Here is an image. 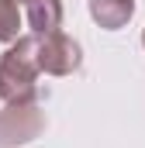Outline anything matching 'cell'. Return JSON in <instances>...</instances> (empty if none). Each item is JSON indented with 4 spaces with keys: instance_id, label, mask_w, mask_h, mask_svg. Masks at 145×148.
Instances as JSON below:
<instances>
[{
    "instance_id": "obj_3",
    "label": "cell",
    "mask_w": 145,
    "mask_h": 148,
    "mask_svg": "<svg viewBox=\"0 0 145 148\" xmlns=\"http://www.w3.org/2000/svg\"><path fill=\"white\" fill-rule=\"evenodd\" d=\"M45 117L38 110V103H7V110H0V148L24 145L41 134Z\"/></svg>"
},
{
    "instance_id": "obj_6",
    "label": "cell",
    "mask_w": 145,
    "mask_h": 148,
    "mask_svg": "<svg viewBox=\"0 0 145 148\" xmlns=\"http://www.w3.org/2000/svg\"><path fill=\"white\" fill-rule=\"evenodd\" d=\"M21 38V14L14 0H0V41L10 45Z\"/></svg>"
},
{
    "instance_id": "obj_2",
    "label": "cell",
    "mask_w": 145,
    "mask_h": 148,
    "mask_svg": "<svg viewBox=\"0 0 145 148\" xmlns=\"http://www.w3.org/2000/svg\"><path fill=\"white\" fill-rule=\"evenodd\" d=\"M38 73H48V76H69L79 69L83 62V52L79 45L72 41L69 35L62 31H52V35H41L38 38Z\"/></svg>"
},
{
    "instance_id": "obj_4",
    "label": "cell",
    "mask_w": 145,
    "mask_h": 148,
    "mask_svg": "<svg viewBox=\"0 0 145 148\" xmlns=\"http://www.w3.org/2000/svg\"><path fill=\"white\" fill-rule=\"evenodd\" d=\"M24 21L31 35H52L62 28V0H24Z\"/></svg>"
},
{
    "instance_id": "obj_1",
    "label": "cell",
    "mask_w": 145,
    "mask_h": 148,
    "mask_svg": "<svg viewBox=\"0 0 145 148\" xmlns=\"http://www.w3.org/2000/svg\"><path fill=\"white\" fill-rule=\"evenodd\" d=\"M38 35H21L0 55V100L3 103H35L38 97Z\"/></svg>"
},
{
    "instance_id": "obj_8",
    "label": "cell",
    "mask_w": 145,
    "mask_h": 148,
    "mask_svg": "<svg viewBox=\"0 0 145 148\" xmlns=\"http://www.w3.org/2000/svg\"><path fill=\"white\" fill-rule=\"evenodd\" d=\"M14 3H24V0H14Z\"/></svg>"
},
{
    "instance_id": "obj_5",
    "label": "cell",
    "mask_w": 145,
    "mask_h": 148,
    "mask_svg": "<svg viewBox=\"0 0 145 148\" xmlns=\"http://www.w3.org/2000/svg\"><path fill=\"white\" fill-rule=\"evenodd\" d=\"M90 17L104 28V31H117L131 21L135 14V0H90Z\"/></svg>"
},
{
    "instance_id": "obj_7",
    "label": "cell",
    "mask_w": 145,
    "mask_h": 148,
    "mask_svg": "<svg viewBox=\"0 0 145 148\" xmlns=\"http://www.w3.org/2000/svg\"><path fill=\"white\" fill-rule=\"evenodd\" d=\"M142 45H145V31H142Z\"/></svg>"
}]
</instances>
